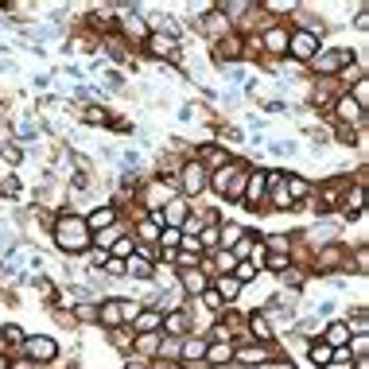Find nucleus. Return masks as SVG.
Segmentation results:
<instances>
[{
    "instance_id": "obj_1",
    "label": "nucleus",
    "mask_w": 369,
    "mask_h": 369,
    "mask_svg": "<svg viewBox=\"0 0 369 369\" xmlns=\"http://www.w3.org/2000/svg\"><path fill=\"white\" fill-rule=\"evenodd\" d=\"M51 241H55L58 252H67V257H86L89 252V230H86V222H82V214L58 210L55 222H51Z\"/></svg>"
},
{
    "instance_id": "obj_2",
    "label": "nucleus",
    "mask_w": 369,
    "mask_h": 369,
    "mask_svg": "<svg viewBox=\"0 0 369 369\" xmlns=\"http://www.w3.org/2000/svg\"><path fill=\"white\" fill-rule=\"evenodd\" d=\"M249 160H237L233 155L225 167H218V171H210V183H206V191L218 194L225 206H241V191H245V179H249Z\"/></svg>"
},
{
    "instance_id": "obj_3",
    "label": "nucleus",
    "mask_w": 369,
    "mask_h": 369,
    "mask_svg": "<svg viewBox=\"0 0 369 369\" xmlns=\"http://www.w3.org/2000/svg\"><path fill=\"white\" fill-rule=\"evenodd\" d=\"M354 58H358V51H354V47H327V43H323L319 55L311 58V62H307L303 70H307V74L315 78V82H330V78L338 74L342 67H350Z\"/></svg>"
},
{
    "instance_id": "obj_4",
    "label": "nucleus",
    "mask_w": 369,
    "mask_h": 369,
    "mask_svg": "<svg viewBox=\"0 0 369 369\" xmlns=\"http://www.w3.org/2000/svg\"><path fill=\"white\" fill-rule=\"evenodd\" d=\"M206 183H210V171H206V167L194 160V152H191L183 164H179V171H175V191H179V198L194 203V198H203L206 194Z\"/></svg>"
},
{
    "instance_id": "obj_5",
    "label": "nucleus",
    "mask_w": 369,
    "mask_h": 369,
    "mask_svg": "<svg viewBox=\"0 0 369 369\" xmlns=\"http://www.w3.org/2000/svg\"><path fill=\"white\" fill-rule=\"evenodd\" d=\"M171 198H179V191H175V179H164V175H148L144 183L136 187V203H140V214L160 210V206H167Z\"/></svg>"
},
{
    "instance_id": "obj_6",
    "label": "nucleus",
    "mask_w": 369,
    "mask_h": 369,
    "mask_svg": "<svg viewBox=\"0 0 369 369\" xmlns=\"http://www.w3.org/2000/svg\"><path fill=\"white\" fill-rule=\"evenodd\" d=\"M113 28H117V35H121L125 47H144V39L152 35V28H148V19L140 8H117Z\"/></svg>"
},
{
    "instance_id": "obj_7",
    "label": "nucleus",
    "mask_w": 369,
    "mask_h": 369,
    "mask_svg": "<svg viewBox=\"0 0 369 369\" xmlns=\"http://www.w3.org/2000/svg\"><path fill=\"white\" fill-rule=\"evenodd\" d=\"M19 358H28V361H35V366L51 369L58 358H62V346H58L55 334H43V330H39V334H28V338H24Z\"/></svg>"
},
{
    "instance_id": "obj_8",
    "label": "nucleus",
    "mask_w": 369,
    "mask_h": 369,
    "mask_svg": "<svg viewBox=\"0 0 369 369\" xmlns=\"http://www.w3.org/2000/svg\"><path fill=\"white\" fill-rule=\"evenodd\" d=\"M272 361H280L276 346H257V342H249V338L233 342V366L230 369H264V366H272Z\"/></svg>"
},
{
    "instance_id": "obj_9",
    "label": "nucleus",
    "mask_w": 369,
    "mask_h": 369,
    "mask_svg": "<svg viewBox=\"0 0 369 369\" xmlns=\"http://www.w3.org/2000/svg\"><path fill=\"white\" fill-rule=\"evenodd\" d=\"M140 51H148L155 62H175V67H183V62H187V58H183V39L171 35V31H152Z\"/></svg>"
},
{
    "instance_id": "obj_10",
    "label": "nucleus",
    "mask_w": 369,
    "mask_h": 369,
    "mask_svg": "<svg viewBox=\"0 0 369 369\" xmlns=\"http://www.w3.org/2000/svg\"><path fill=\"white\" fill-rule=\"evenodd\" d=\"M288 35H291L288 19H284V24H272V28H264L261 35H257V43H261V58L268 62V67L288 55Z\"/></svg>"
},
{
    "instance_id": "obj_11",
    "label": "nucleus",
    "mask_w": 369,
    "mask_h": 369,
    "mask_svg": "<svg viewBox=\"0 0 369 369\" xmlns=\"http://www.w3.org/2000/svg\"><path fill=\"white\" fill-rule=\"evenodd\" d=\"M264 194H268V167H249V179H245L241 191V210L264 214Z\"/></svg>"
},
{
    "instance_id": "obj_12",
    "label": "nucleus",
    "mask_w": 369,
    "mask_h": 369,
    "mask_svg": "<svg viewBox=\"0 0 369 369\" xmlns=\"http://www.w3.org/2000/svg\"><path fill=\"white\" fill-rule=\"evenodd\" d=\"M295 203H291L288 187H284V171L280 167H268V194H264V214H291Z\"/></svg>"
},
{
    "instance_id": "obj_13",
    "label": "nucleus",
    "mask_w": 369,
    "mask_h": 369,
    "mask_svg": "<svg viewBox=\"0 0 369 369\" xmlns=\"http://www.w3.org/2000/svg\"><path fill=\"white\" fill-rule=\"evenodd\" d=\"M319 47H323L319 35H311V31H303V28H291V35H288V55H284V58H291V62L307 67L311 58L319 55Z\"/></svg>"
},
{
    "instance_id": "obj_14",
    "label": "nucleus",
    "mask_w": 369,
    "mask_h": 369,
    "mask_svg": "<svg viewBox=\"0 0 369 369\" xmlns=\"http://www.w3.org/2000/svg\"><path fill=\"white\" fill-rule=\"evenodd\" d=\"M206 346H210V338H206L203 330H191L187 338H179V366L183 369H203Z\"/></svg>"
},
{
    "instance_id": "obj_15",
    "label": "nucleus",
    "mask_w": 369,
    "mask_h": 369,
    "mask_svg": "<svg viewBox=\"0 0 369 369\" xmlns=\"http://www.w3.org/2000/svg\"><path fill=\"white\" fill-rule=\"evenodd\" d=\"M245 338L257 342V346H276V330H272L268 315L261 307L257 311H245Z\"/></svg>"
},
{
    "instance_id": "obj_16",
    "label": "nucleus",
    "mask_w": 369,
    "mask_h": 369,
    "mask_svg": "<svg viewBox=\"0 0 369 369\" xmlns=\"http://www.w3.org/2000/svg\"><path fill=\"white\" fill-rule=\"evenodd\" d=\"M191 330H194V307L191 303L171 311V315H164V323H160V334H167V338H187Z\"/></svg>"
},
{
    "instance_id": "obj_17",
    "label": "nucleus",
    "mask_w": 369,
    "mask_h": 369,
    "mask_svg": "<svg viewBox=\"0 0 369 369\" xmlns=\"http://www.w3.org/2000/svg\"><path fill=\"white\" fill-rule=\"evenodd\" d=\"M175 284H179V291H183V300L191 303L210 288V276H206L203 268H187V272H175Z\"/></svg>"
},
{
    "instance_id": "obj_18",
    "label": "nucleus",
    "mask_w": 369,
    "mask_h": 369,
    "mask_svg": "<svg viewBox=\"0 0 369 369\" xmlns=\"http://www.w3.org/2000/svg\"><path fill=\"white\" fill-rule=\"evenodd\" d=\"M82 222H86L89 237H94V233H101V230H109V225L121 222V210H117L113 203H101V206H94L89 214H82Z\"/></svg>"
},
{
    "instance_id": "obj_19",
    "label": "nucleus",
    "mask_w": 369,
    "mask_h": 369,
    "mask_svg": "<svg viewBox=\"0 0 369 369\" xmlns=\"http://www.w3.org/2000/svg\"><path fill=\"white\" fill-rule=\"evenodd\" d=\"M97 327L101 330L125 327V319H121V295H101L97 300Z\"/></svg>"
},
{
    "instance_id": "obj_20",
    "label": "nucleus",
    "mask_w": 369,
    "mask_h": 369,
    "mask_svg": "<svg viewBox=\"0 0 369 369\" xmlns=\"http://www.w3.org/2000/svg\"><path fill=\"white\" fill-rule=\"evenodd\" d=\"M319 338L327 342L330 350H346L350 338H354V330L346 327V319H330V323H323V334H319Z\"/></svg>"
},
{
    "instance_id": "obj_21",
    "label": "nucleus",
    "mask_w": 369,
    "mask_h": 369,
    "mask_svg": "<svg viewBox=\"0 0 369 369\" xmlns=\"http://www.w3.org/2000/svg\"><path fill=\"white\" fill-rule=\"evenodd\" d=\"M194 160L206 167V171H218V167H225L233 160V152L225 144H203L198 152H194Z\"/></svg>"
},
{
    "instance_id": "obj_22",
    "label": "nucleus",
    "mask_w": 369,
    "mask_h": 369,
    "mask_svg": "<svg viewBox=\"0 0 369 369\" xmlns=\"http://www.w3.org/2000/svg\"><path fill=\"white\" fill-rule=\"evenodd\" d=\"M284 187H288V194H291V203L295 206L311 203V194H315V183H311L307 175H295V171H284Z\"/></svg>"
},
{
    "instance_id": "obj_23",
    "label": "nucleus",
    "mask_w": 369,
    "mask_h": 369,
    "mask_svg": "<svg viewBox=\"0 0 369 369\" xmlns=\"http://www.w3.org/2000/svg\"><path fill=\"white\" fill-rule=\"evenodd\" d=\"M160 342H164L160 330H152V334H132V358L155 361V358H160Z\"/></svg>"
},
{
    "instance_id": "obj_24",
    "label": "nucleus",
    "mask_w": 369,
    "mask_h": 369,
    "mask_svg": "<svg viewBox=\"0 0 369 369\" xmlns=\"http://www.w3.org/2000/svg\"><path fill=\"white\" fill-rule=\"evenodd\" d=\"M24 338H28V330L19 327V323H4V327H0V350H4L8 358H19Z\"/></svg>"
},
{
    "instance_id": "obj_25",
    "label": "nucleus",
    "mask_w": 369,
    "mask_h": 369,
    "mask_svg": "<svg viewBox=\"0 0 369 369\" xmlns=\"http://www.w3.org/2000/svg\"><path fill=\"white\" fill-rule=\"evenodd\" d=\"M230 366H233V342H210L203 369H230Z\"/></svg>"
},
{
    "instance_id": "obj_26",
    "label": "nucleus",
    "mask_w": 369,
    "mask_h": 369,
    "mask_svg": "<svg viewBox=\"0 0 369 369\" xmlns=\"http://www.w3.org/2000/svg\"><path fill=\"white\" fill-rule=\"evenodd\" d=\"M210 288L218 291V300H222L225 307H237V300L245 295V288H241L237 280H233V276H214V280H210Z\"/></svg>"
},
{
    "instance_id": "obj_27",
    "label": "nucleus",
    "mask_w": 369,
    "mask_h": 369,
    "mask_svg": "<svg viewBox=\"0 0 369 369\" xmlns=\"http://www.w3.org/2000/svg\"><path fill=\"white\" fill-rule=\"evenodd\" d=\"M160 323H164V315H160V311L140 307V311H136V319L128 323V330H132V334H152V330H160Z\"/></svg>"
},
{
    "instance_id": "obj_28",
    "label": "nucleus",
    "mask_w": 369,
    "mask_h": 369,
    "mask_svg": "<svg viewBox=\"0 0 369 369\" xmlns=\"http://www.w3.org/2000/svg\"><path fill=\"white\" fill-rule=\"evenodd\" d=\"M245 230H249V225H241V222H225V218H222V222H218V249L230 252L233 245H237V241L245 237Z\"/></svg>"
},
{
    "instance_id": "obj_29",
    "label": "nucleus",
    "mask_w": 369,
    "mask_h": 369,
    "mask_svg": "<svg viewBox=\"0 0 369 369\" xmlns=\"http://www.w3.org/2000/svg\"><path fill=\"white\" fill-rule=\"evenodd\" d=\"M330 354H334V350H330L323 338H311V342H303V358H307L315 369H323V366H327V361H330Z\"/></svg>"
},
{
    "instance_id": "obj_30",
    "label": "nucleus",
    "mask_w": 369,
    "mask_h": 369,
    "mask_svg": "<svg viewBox=\"0 0 369 369\" xmlns=\"http://www.w3.org/2000/svg\"><path fill=\"white\" fill-rule=\"evenodd\" d=\"M70 319L74 323H94L97 327V300H74L70 303Z\"/></svg>"
},
{
    "instance_id": "obj_31",
    "label": "nucleus",
    "mask_w": 369,
    "mask_h": 369,
    "mask_svg": "<svg viewBox=\"0 0 369 369\" xmlns=\"http://www.w3.org/2000/svg\"><path fill=\"white\" fill-rule=\"evenodd\" d=\"M82 121H86V125H117V128H125L121 121H113V113H109L105 105H86L82 109Z\"/></svg>"
},
{
    "instance_id": "obj_32",
    "label": "nucleus",
    "mask_w": 369,
    "mask_h": 369,
    "mask_svg": "<svg viewBox=\"0 0 369 369\" xmlns=\"http://www.w3.org/2000/svg\"><path fill=\"white\" fill-rule=\"evenodd\" d=\"M105 338H109V346L113 350H121V354H132V330L128 327H117V330H105Z\"/></svg>"
},
{
    "instance_id": "obj_33",
    "label": "nucleus",
    "mask_w": 369,
    "mask_h": 369,
    "mask_svg": "<svg viewBox=\"0 0 369 369\" xmlns=\"http://www.w3.org/2000/svg\"><path fill=\"white\" fill-rule=\"evenodd\" d=\"M284 268H291L288 252H264V272H268V276H280Z\"/></svg>"
},
{
    "instance_id": "obj_34",
    "label": "nucleus",
    "mask_w": 369,
    "mask_h": 369,
    "mask_svg": "<svg viewBox=\"0 0 369 369\" xmlns=\"http://www.w3.org/2000/svg\"><path fill=\"white\" fill-rule=\"evenodd\" d=\"M261 276H264V272L257 268V264H249V261H241L237 268H233V280L241 284V288H249V284H252V280H261Z\"/></svg>"
},
{
    "instance_id": "obj_35",
    "label": "nucleus",
    "mask_w": 369,
    "mask_h": 369,
    "mask_svg": "<svg viewBox=\"0 0 369 369\" xmlns=\"http://www.w3.org/2000/svg\"><path fill=\"white\" fill-rule=\"evenodd\" d=\"M198 307H203V311H210V319H218V315L225 311V303L218 300V291H214V288H206L203 295H198Z\"/></svg>"
},
{
    "instance_id": "obj_36",
    "label": "nucleus",
    "mask_w": 369,
    "mask_h": 369,
    "mask_svg": "<svg viewBox=\"0 0 369 369\" xmlns=\"http://www.w3.org/2000/svg\"><path fill=\"white\" fill-rule=\"evenodd\" d=\"M0 160L8 167H19V160H24V148L16 144V140H0Z\"/></svg>"
},
{
    "instance_id": "obj_37",
    "label": "nucleus",
    "mask_w": 369,
    "mask_h": 369,
    "mask_svg": "<svg viewBox=\"0 0 369 369\" xmlns=\"http://www.w3.org/2000/svg\"><path fill=\"white\" fill-rule=\"evenodd\" d=\"M132 249H136L132 233H125V237H121V241H117L113 249H109V257H113V261H128V257H132Z\"/></svg>"
},
{
    "instance_id": "obj_38",
    "label": "nucleus",
    "mask_w": 369,
    "mask_h": 369,
    "mask_svg": "<svg viewBox=\"0 0 369 369\" xmlns=\"http://www.w3.org/2000/svg\"><path fill=\"white\" fill-rule=\"evenodd\" d=\"M350 358L358 361V358H369V334H354V338H350Z\"/></svg>"
},
{
    "instance_id": "obj_39",
    "label": "nucleus",
    "mask_w": 369,
    "mask_h": 369,
    "mask_svg": "<svg viewBox=\"0 0 369 369\" xmlns=\"http://www.w3.org/2000/svg\"><path fill=\"white\" fill-rule=\"evenodd\" d=\"M323 369H354V358H350V350H334L330 354V361Z\"/></svg>"
},
{
    "instance_id": "obj_40",
    "label": "nucleus",
    "mask_w": 369,
    "mask_h": 369,
    "mask_svg": "<svg viewBox=\"0 0 369 369\" xmlns=\"http://www.w3.org/2000/svg\"><path fill=\"white\" fill-rule=\"evenodd\" d=\"M160 358L179 361V338H167V334H164V342H160Z\"/></svg>"
},
{
    "instance_id": "obj_41",
    "label": "nucleus",
    "mask_w": 369,
    "mask_h": 369,
    "mask_svg": "<svg viewBox=\"0 0 369 369\" xmlns=\"http://www.w3.org/2000/svg\"><path fill=\"white\" fill-rule=\"evenodd\" d=\"M140 307H144L140 300H121V319H125V327L136 319V311H140Z\"/></svg>"
},
{
    "instance_id": "obj_42",
    "label": "nucleus",
    "mask_w": 369,
    "mask_h": 369,
    "mask_svg": "<svg viewBox=\"0 0 369 369\" xmlns=\"http://www.w3.org/2000/svg\"><path fill=\"white\" fill-rule=\"evenodd\" d=\"M354 28H358L361 35L369 31V12H366V4H358V12H354Z\"/></svg>"
},
{
    "instance_id": "obj_43",
    "label": "nucleus",
    "mask_w": 369,
    "mask_h": 369,
    "mask_svg": "<svg viewBox=\"0 0 369 369\" xmlns=\"http://www.w3.org/2000/svg\"><path fill=\"white\" fill-rule=\"evenodd\" d=\"M148 366L152 369H183L179 361H167V358H155V361H148Z\"/></svg>"
},
{
    "instance_id": "obj_44",
    "label": "nucleus",
    "mask_w": 369,
    "mask_h": 369,
    "mask_svg": "<svg viewBox=\"0 0 369 369\" xmlns=\"http://www.w3.org/2000/svg\"><path fill=\"white\" fill-rule=\"evenodd\" d=\"M121 369H152V366H148V361H140V358H132V354H128V358H125V366H121Z\"/></svg>"
},
{
    "instance_id": "obj_45",
    "label": "nucleus",
    "mask_w": 369,
    "mask_h": 369,
    "mask_svg": "<svg viewBox=\"0 0 369 369\" xmlns=\"http://www.w3.org/2000/svg\"><path fill=\"white\" fill-rule=\"evenodd\" d=\"M12 369H43V366H35V361H28V358H12Z\"/></svg>"
},
{
    "instance_id": "obj_46",
    "label": "nucleus",
    "mask_w": 369,
    "mask_h": 369,
    "mask_svg": "<svg viewBox=\"0 0 369 369\" xmlns=\"http://www.w3.org/2000/svg\"><path fill=\"white\" fill-rule=\"evenodd\" d=\"M354 369H369V358H358V361H354Z\"/></svg>"
}]
</instances>
